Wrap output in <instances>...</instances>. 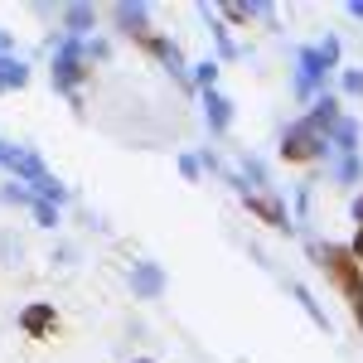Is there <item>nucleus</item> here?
<instances>
[{"instance_id":"nucleus-1","label":"nucleus","mask_w":363,"mask_h":363,"mask_svg":"<svg viewBox=\"0 0 363 363\" xmlns=\"http://www.w3.org/2000/svg\"><path fill=\"white\" fill-rule=\"evenodd\" d=\"M306 252H310V262L339 286V296H344V306L354 315V325L363 330V267L354 262L349 242H320L315 233H306Z\"/></svg>"},{"instance_id":"nucleus-2","label":"nucleus","mask_w":363,"mask_h":363,"mask_svg":"<svg viewBox=\"0 0 363 363\" xmlns=\"http://www.w3.org/2000/svg\"><path fill=\"white\" fill-rule=\"evenodd\" d=\"M49 49H54V92H63L73 107H83V92L78 87L92 78V63L83 58V39H68V34H54L49 39Z\"/></svg>"},{"instance_id":"nucleus-3","label":"nucleus","mask_w":363,"mask_h":363,"mask_svg":"<svg viewBox=\"0 0 363 363\" xmlns=\"http://www.w3.org/2000/svg\"><path fill=\"white\" fill-rule=\"evenodd\" d=\"M281 160H286V165L310 169V165H330L335 150H330V140H325V136H315L306 121H291V126L281 131Z\"/></svg>"},{"instance_id":"nucleus-4","label":"nucleus","mask_w":363,"mask_h":363,"mask_svg":"<svg viewBox=\"0 0 363 363\" xmlns=\"http://www.w3.org/2000/svg\"><path fill=\"white\" fill-rule=\"evenodd\" d=\"M242 208H247L252 218L262 228H272V233H296V213L286 208V199L277 189H257V194H242Z\"/></svg>"},{"instance_id":"nucleus-5","label":"nucleus","mask_w":363,"mask_h":363,"mask_svg":"<svg viewBox=\"0 0 363 363\" xmlns=\"http://www.w3.org/2000/svg\"><path fill=\"white\" fill-rule=\"evenodd\" d=\"M325 87H330V73L320 68V54H315V44L296 49V97H301V102H315Z\"/></svg>"},{"instance_id":"nucleus-6","label":"nucleus","mask_w":363,"mask_h":363,"mask_svg":"<svg viewBox=\"0 0 363 363\" xmlns=\"http://www.w3.org/2000/svg\"><path fill=\"white\" fill-rule=\"evenodd\" d=\"M58 310H54V301H29L25 310H20V330H25V339H54L58 335Z\"/></svg>"},{"instance_id":"nucleus-7","label":"nucleus","mask_w":363,"mask_h":363,"mask_svg":"<svg viewBox=\"0 0 363 363\" xmlns=\"http://www.w3.org/2000/svg\"><path fill=\"white\" fill-rule=\"evenodd\" d=\"M126 286H131V296H136V301H160L169 281H165V267H160V262H131Z\"/></svg>"},{"instance_id":"nucleus-8","label":"nucleus","mask_w":363,"mask_h":363,"mask_svg":"<svg viewBox=\"0 0 363 363\" xmlns=\"http://www.w3.org/2000/svg\"><path fill=\"white\" fill-rule=\"evenodd\" d=\"M301 121H306L315 136H325V140H330V131H335L339 121H344V102H339V92H330V87H325V92H320V97L310 102V112L301 116Z\"/></svg>"},{"instance_id":"nucleus-9","label":"nucleus","mask_w":363,"mask_h":363,"mask_svg":"<svg viewBox=\"0 0 363 363\" xmlns=\"http://www.w3.org/2000/svg\"><path fill=\"white\" fill-rule=\"evenodd\" d=\"M107 15H112V25L121 29V34H131L136 44L145 39V34H155V25H150V15H155V10H150L145 0H131V5L121 0V5H112V10H107Z\"/></svg>"},{"instance_id":"nucleus-10","label":"nucleus","mask_w":363,"mask_h":363,"mask_svg":"<svg viewBox=\"0 0 363 363\" xmlns=\"http://www.w3.org/2000/svg\"><path fill=\"white\" fill-rule=\"evenodd\" d=\"M58 34H68V39H92V29H97V5H63L58 10Z\"/></svg>"},{"instance_id":"nucleus-11","label":"nucleus","mask_w":363,"mask_h":363,"mask_svg":"<svg viewBox=\"0 0 363 363\" xmlns=\"http://www.w3.org/2000/svg\"><path fill=\"white\" fill-rule=\"evenodd\" d=\"M199 102H203L208 131H213V136H228V126H233V97H223V92L213 87V92H199Z\"/></svg>"},{"instance_id":"nucleus-12","label":"nucleus","mask_w":363,"mask_h":363,"mask_svg":"<svg viewBox=\"0 0 363 363\" xmlns=\"http://www.w3.org/2000/svg\"><path fill=\"white\" fill-rule=\"evenodd\" d=\"M199 15H203L208 34H213V44H218V58H242V54H247V49H242V44L233 39V29L218 20V10H213V5H199Z\"/></svg>"},{"instance_id":"nucleus-13","label":"nucleus","mask_w":363,"mask_h":363,"mask_svg":"<svg viewBox=\"0 0 363 363\" xmlns=\"http://www.w3.org/2000/svg\"><path fill=\"white\" fill-rule=\"evenodd\" d=\"M359 140H363L359 116L344 112V121H339L335 131H330V150H335V155H359Z\"/></svg>"},{"instance_id":"nucleus-14","label":"nucleus","mask_w":363,"mask_h":363,"mask_svg":"<svg viewBox=\"0 0 363 363\" xmlns=\"http://www.w3.org/2000/svg\"><path fill=\"white\" fill-rule=\"evenodd\" d=\"M238 174H242V189L247 194H257V189H272V174H267V160L262 155H252V150H242V160H238Z\"/></svg>"},{"instance_id":"nucleus-15","label":"nucleus","mask_w":363,"mask_h":363,"mask_svg":"<svg viewBox=\"0 0 363 363\" xmlns=\"http://www.w3.org/2000/svg\"><path fill=\"white\" fill-rule=\"evenodd\" d=\"M291 296H296V301H301V310L315 320V330H325V335H330V315H325V306L315 301V291H310V286H301V281H291Z\"/></svg>"},{"instance_id":"nucleus-16","label":"nucleus","mask_w":363,"mask_h":363,"mask_svg":"<svg viewBox=\"0 0 363 363\" xmlns=\"http://www.w3.org/2000/svg\"><path fill=\"white\" fill-rule=\"evenodd\" d=\"M29 83V63L25 58H0V92H20Z\"/></svg>"},{"instance_id":"nucleus-17","label":"nucleus","mask_w":363,"mask_h":363,"mask_svg":"<svg viewBox=\"0 0 363 363\" xmlns=\"http://www.w3.org/2000/svg\"><path fill=\"white\" fill-rule=\"evenodd\" d=\"M330 179H335V184H359L363 179V155H335V160H330Z\"/></svg>"},{"instance_id":"nucleus-18","label":"nucleus","mask_w":363,"mask_h":363,"mask_svg":"<svg viewBox=\"0 0 363 363\" xmlns=\"http://www.w3.org/2000/svg\"><path fill=\"white\" fill-rule=\"evenodd\" d=\"M218 73H223V63L218 58H203V63H194V73H189V87L194 92H213L218 87Z\"/></svg>"},{"instance_id":"nucleus-19","label":"nucleus","mask_w":363,"mask_h":363,"mask_svg":"<svg viewBox=\"0 0 363 363\" xmlns=\"http://www.w3.org/2000/svg\"><path fill=\"white\" fill-rule=\"evenodd\" d=\"M363 102V68H339V102Z\"/></svg>"},{"instance_id":"nucleus-20","label":"nucleus","mask_w":363,"mask_h":363,"mask_svg":"<svg viewBox=\"0 0 363 363\" xmlns=\"http://www.w3.org/2000/svg\"><path fill=\"white\" fill-rule=\"evenodd\" d=\"M315 54H320V68H325V73H339V54H344V49H339V34H325V39L315 44Z\"/></svg>"},{"instance_id":"nucleus-21","label":"nucleus","mask_w":363,"mask_h":363,"mask_svg":"<svg viewBox=\"0 0 363 363\" xmlns=\"http://www.w3.org/2000/svg\"><path fill=\"white\" fill-rule=\"evenodd\" d=\"M29 213H34V223H39V228H49V233H54V228L63 223L58 203H49V199H34V203H29Z\"/></svg>"},{"instance_id":"nucleus-22","label":"nucleus","mask_w":363,"mask_h":363,"mask_svg":"<svg viewBox=\"0 0 363 363\" xmlns=\"http://www.w3.org/2000/svg\"><path fill=\"white\" fill-rule=\"evenodd\" d=\"M83 58L87 63H107V58H112V39H102V34L83 39Z\"/></svg>"},{"instance_id":"nucleus-23","label":"nucleus","mask_w":363,"mask_h":363,"mask_svg":"<svg viewBox=\"0 0 363 363\" xmlns=\"http://www.w3.org/2000/svg\"><path fill=\"white\" fill-rule=\"evenodd\" d=\"M0 199H5V203H15V208H29V203H34V189H25V184H20V179H10V184H5V189H0Z\"/></svg>"},{"instance_id":"nucleus-24","label":"nucleus","mask_w":363,"mask_h":363,"mask_svg":"<svg viewBox=\"0 0 363 363\" xmlns=\"http://www.w3.org/2000/svg\"><path fill=\"white\" fill-rule=\"evenodd\" d=\"M169 49H174V39H169V34H160V29L140 39V54H150V58H165Z\"/></svg>"},{"instance_id":"nucleus-25","label":"nucleus","mask_w":363,"mask_h":363,"mask_svg":"<svg viewBox=\"0 0 363 363\" xmlns=\"http://www.w3.org/2000/svg\"><path fill=\"white\" fill-rule=\"evenodd\" d=\"M296 223H310V179L296 184Z\"/></svg>"},{"instance_id":"nucleus-26","label":"nucleus","mask_w":363,"mask_h":363,"mask_svg":"<svg viewBox=\"0 0 363 363\" xmlns=\"http://www.w3.org/2000/svg\"><path fill=\"white\" fill-rule=\"evenodd\" d=\"M179 174H184L189 184H199V174H203V165H199V155H179Z\"/></svg>"},{"instance_id":"nucleus-27","label":"nucleus","mask_w":363,"mask_h":363,"mask_svg":"<svg viewBox=\"0 0 363 363\" xmlns=\"http://www.w3.org/2000/svg\"><path fill=\"white\" fill-rule=\"evenodd\" d=\"M0 58H15V34L10 29H0Z\"/></svg>"},{"instance_id":"nucleus-28","label":"nucleus","mask_w":363,"mask_h":363,"mask_svg":"<svg viewBox=\"0 0 363 363\" xmlns=\"http://www.w3.org/2000/svg\"><path fill=\"white\" fill-rule=\"evenodd\" d=\"M349 218H354V228H363V194L349 199Z\"/></svg>"},{"instance_id":"nucleus-29","label":"nucleus","mask_w":363,"mask_h":363,"mask_svg":"<svg viewBox=\"0 0 363 363\" xmlns=\"http://www.w3.org/2000/svg\"><path fill=\"white\" fill-rule=\"evenodd\" d=\"M349 252H354V262L363 267V228H354V238H349Z\"/></svg>"},{"instance_id":"nucleus-30","label":"nucleus","mask_w":363,"mask_h":363,"mask_svg":"<svg viewBox=\"0 0 363 363\" xmlns=\"http://www.w3.org/2000/svg\"><path fill=\"white\" fill-rule=\"evenodd\" d=\"M344 10H349V15H354V20H363V0H349V5H344Z\"/></svg>"},{"instance_id":"nucleus-31","label":"nucleus","mask_w":363,"mask_h":363,"mask_svg":"<svg viewBox=\"0 0 363 363\" xmlns=\"http://www.w3.org/2000/svg\"><path fill=\"white\" fill-rule=\"evenodd\" d=\"M131 363H155V359H131Z\"/></svg>"}]
</instances>
